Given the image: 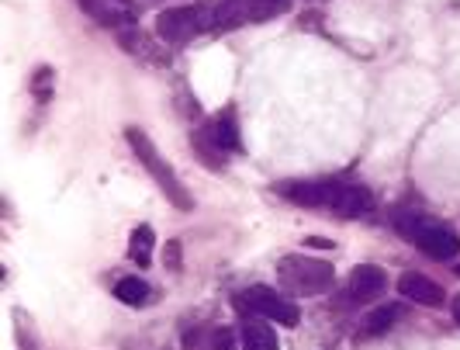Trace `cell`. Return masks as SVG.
Listing matches in <instances>:
<instances>
[{
	"instance_id": "1",
	"label": "cell",
	"mask_w": 460,
	"mask_h": 350,
	"mask_svg": "<svg viewBox=\"0 0 460 350\" xmlns=\"http://www.w3.org/2000/svg\"><path fill=\"white\" fill-rule=\"evenodd\" d=\"M277 194L291 198L305 209L336 211L343 219H360L374 211V194L353 181H288V184H277Z\"/></svg>"
},
{
	"instance_id": "2",
	"label": "cell",
	"mask_w": 460,
	"mask_h": 350,
	"mask_svg": "<svg viewBox=\"0 0 460 350\" xmlns=\"http://www.w3.org/2000/svg\"><path fill=\"white\" fill-rule=\"evenodd\" d=\"M394 229L402 233V239L415 243L419 250H426L429 257L437 260H454L460 254V236L447 222H437L429 215L402 211V215H394Z\"/></svg>"
},
{
	"instance_id": "3",
	"label": "cell",
	"mask_w": 460,
	"mask_h": 350,
	"mask_svg": "<svg viewBox=\"0 0 460 350\" xmlns=\"http://www.w3.org/2000/svg\"><path fill=\"white\" fill-rule=\"evenodd\" d=\"M125 139H128V146H132V153H136L138 164L146 166V170H149V177L160 184L163 194H166V198H170V202H173V205H177L181 211L194 209V198H190V191H187V187L177 181L173 166L163 160L160 149L153 146V139H149L142 129H136V125H132V129H125Z\"/></svg>"
},
{
	"instance_id": "4",
	"label": "cell",
	"mask_w": 460,
	"mask_h": 350,
	"mask_svg": "<svg viewBox=\"0 0 460 350\" xmlns=\"http://www.w3.org/2000/svg\"><path fill=\"white\" fill-rule=\"evenodd\" d=\"M277 278L284 281L291 292L298 295H323L336 284V271L329 260H315V257H280L277 260Z\"/></svg>"
},
{
	"instance_id": "5",
	"label": "cell",
	"mask_w": 460,
	"mask_h": 350,
	"mask_svg": "<svg viewBox=\"0 0 460 350\" xmlns=\"http://www.w3.org/2000/svg\"><path fill=\"white\" fill-rule=\"evenodd\" d=\"M235 309L239 316H263V319H274L280 327H298V305L288 302L284 295H277V288H267V284H253L246 288L239 299H235Z\"/></svg>"
},
{
	"instance_id": "6",
	"label": "cell",
	"mask_w": 460,
	"mask_h": 350,
	"mask_svg": "<svg viewBox=\"0 0 460 350\" xmlns=\"http://www.w3.org/2000/svg\"><path fill=\"white\" fill-rule=\"evenodd\" d=\"M205 31V18H201V4L190 7H170L156 18V35L166 46H184L194 35Z\"/></svg>"
},
{
	"instance_id": "7",
	"label": "cell",
	"mask_w": 460,
	"mask_h": 350,
	"mask_svg": "<svg viewBox=\"0 0 460 350\" xmlns=\"http://www.w3.org/2000/svg\"><path fill=\"white\" fill-rule=\"evenodd\" d=\"M385 288H388V274H385L377 264H360V267H353V271H349L340 302L343 305H367L370 299H377Z\"/></svg>"
},
{
	"instance_id": "8",
	"label": "cell",
	"mask_w": 460,
	"mask_h": 350,
	"mask_svg": "<svg viewBox=\"0 0 460 350\" xmlns=\"http://www.w3.org/2000/svg\"><path fill=\"white\" fill-rule=\"evenodd\" d=\"M118 42H121L125 52H132V56L142 59V63H156V67H160V63L170 59V56H166V49L160 46L163 39H149L138 24H125V28L118 31Z\"/></svg>"
},
{
	"instance_id": "9",
	"label": "cell",
	"mask_w": 460,
	"mask_h": 350,
	"mask_svg": "<svg viewBox=\"0 0 460 350\" xmlns=\"http://www.w3.org/2000/svg\"><path fill=\"white\" fill-rule=\"evenodd\" d=\"M398 292L415 305H426V309H437L443 305V288H439L433 278H426V274H419V271H405L402 278H398Z\"/></svg>"
},
{
	"instance_id": "10",
	"label": "cell",
	"mask_w": 460,
	"mask_h": 350,
	"mask_svg": "<svg viewBox=\"0 0 460 350\" xmlns=\"http://www.w3.org/2000/svg\"><path fill=\"white\" fill-rule=\"evenodd\" d=\"M80 7L91 14L93 22H101L104 28H115V31H121L125 24H132L128 7L118 4V0H80Z\"/></svg>"
},
{
	"instance_id": "11",
	"label": "cell",
	"mask_w": 460,
	"mask_h": 350,
	"mask_svg": "<svg viewBox=\"0 0 460 350\" xmlns=\"http://www.w3.org/2000/svg\"><path fill=\"white\" fill-rule=\"evenodd\" d=\"M190 149H194V157H198L208 170H226V166H229V160H226V149L215 142L211 129H198V132L190 136Z\"/></svg>"
},
{
	"instance_id": "12",
	"label": "cell",
	"mask_w": 460,
	"mask_h": 350,
	"mask_svg": "<svg viewBox=\"0 0 460 350\" xmlns=\"http://www.w3.org/2000/svg\"><path fill=\"white\" fill-rule=\"evenodd\" d=\"M208 129H211L215 142H218L226 153H239V149H243V139H239V121H235V108H232V104L226 108V112H218Z\"/></svg>"
},
{
	"instance_id": "13",
	"label": "cell",
	"mask_w": 460,
	"mask_h": 350,
	"mask_svg": "<svg viewBox=\"0 0 460 350\" xmlns=\"http://www.w3.org/2000/svg\"><path fill=\"white\" fill-rule=\"evenodd\" d=\"M243 350H277V333L256 316H250L243 327Z\"/></svg>"
},
{
	"instance_id": "14",
	"label": "cell",
	"mask_w": 460,
	"mask_h": 350,
	"mask_svg": "<svg viewBox=\"0 0 460 350\" xmlns=\"http://www.w3.org/2000/svg\"><path fill=\"white\" fill-rule=\"evenodd\" d=\"M153 243H156V236H153L149 226L132 229V236H128V260H136L138 267H149L153 264Z\"/></svg>"
},
{
	"instance_id": "15",
	"label": "cell",
	"mask_w": 460,
	"mask_h": 350,
	"mask_svg": "<svg viewBox=\"0 0 460 350\" xmlns=\"http://www.w3.org/2000/svg\"><path fill=\"white\" fill-rule=\"evenodd\" d=\"M115 299L125 305H132V309H138V305L149 302V281L142 278H121L115 284Z\"/></svg>"
},
{
	"instance_id": "16",
	"label": "cell",
	"mask_w": 460,
	"mask_h": 350,
	"mask_svg": "<svg viewBox=\"0 0 460 350\" xmlns=\"http://www.w3.org/2000/svg\"><path fill=\"white\" fill-rule=\"evenodd\" d=\"M398 316H402L398 305H381V309H374L367 319H364V333L367 337H381V333H388L398 323Z\"/></svg>"
},
{
	"instance_id": "17",
	"label": "cell",
	"mask_w": 460,
	"mask_h": 350,
	"mask_svg": "<svg viewBox=\"0 0 460 350\" xmlns=\"http://www.w3.org/2000/svg\"><path fill=\"white\" fill-rule=\"evenodd\" d=\"M291 7V0H250V22H270L277 14H284Z\"/></svg>"
},
{
	"instance_id": "18",
	"label": "cell",
	"mask_w": 460,
	"mask_h": 350,
	"mask_svg": "<svg viewBox=\"0 0 460 350\" xmlns=\"http://www.w3.org/2000/svg\"><path fill=\"white\" fill-rule=\"evenodd\" d=\"M31 87H35V97H39V101H49V97H52V70H49V67H42V70L35 73Z\"/></svg>"
},
{
	"instance_id": "19",
	"label": "cell",
	"mask_w": 460,
	"mask_h": 350,
	"mask_svg": "<svg viewBox=\"0 0 460 350\" xmlns=\"http://www.w3.org/2000/svg\"><path fill=\"white\" fill-rule=\"evenodd\" d=\"M211 350H235V333L232 329H211Z\"/></svg>"
},
{
	"instance_id": "20",
	"label": "cell",
	"mask_w": 460,
	"mask_h": 350,
	"mask_svg": "<svg viewBox=\"0 0 460 350\" xmlns=\"http://www.w3.org/2000/svg\"><path fill=\"white\" fill-rule=\"evenodd\" d=\"M14 316H18V319H14V333H18V344H22V350H39V344H35V333H31V329L24 333V316H22V312H14Z\"/></svg>"
},
{
	"instance_id": "21",
	"label": "cell",
	"mask_w": 460,
	"mask_h": 350,
	"mask_svg": "<svg viewBox=\"0 0 460 350\" xmlns=\"http://www.w3.org/2000/svg\"><path fill=\"white\" fill-rule=\"evenodd\" d=\"M163 257H166V267H170V271H181V243L170 239L166 250H163Z\"/></svg>"
},
{
	"instance_id": "22",
	"label": "cell",
	"mask_w": 460,
	"mask_h": 350,
	"mask_svg": "<svg viewBox=\"0 0 460 350\" xmlns=\"http://www.w3.org/2000/svg\"><path fill=\"white\" fill-rule=\"evenodd\" d=\"M308 247H319V250H332V243H329V239H308Z\"/></svg>"
},
{
	"instance_id": "23",
	"label": "cell",
	"mask_w": 460,
	"mask_h": 350,
	"mask_svg": "<svg viewBox=\"0 0 460 350\" xmlns=\"http://www.w3.org/2000/svg\"><path fill=\"white\" fill-rule=\"evenodd\" d=\"M450 312H454V319H457V327H460V295L454 299V305H450Z\"/></svg>"
},
{
	"instance_id": "24",
	"label": "cell",
	"mask_w": 460,
	"mask_h": 350,
	"mask_svg": "<svg viewBox=\"0 0 460 350\" xmlns=\"http://www.w3.org/2000/svg\"><path fill=\"white\" fill-rule=\"evenodd\" d=\"M118 4H125V7H128V0H118Z\"/></svg>"
},
{
	"instance_id": "25",
	"label": "cell",
	"mask_w": 460,
	"mask_h": 350,
	"mask_svg": "<svg viewBox=\"0 0 460 350\" xmlns=\"http://www.w3.org/2000/svg\"><path fill=\"white\" fill-rule=\"evenodd\" d=\"M457 274H460V267H457Z\"/></svg>"
}]
</instances>
